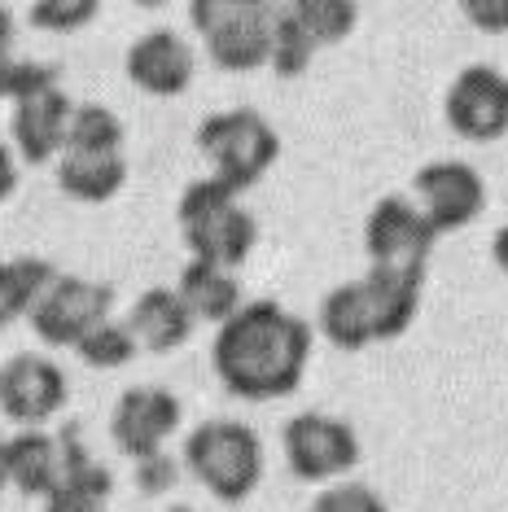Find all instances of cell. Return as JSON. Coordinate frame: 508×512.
I'll use <instances>...</instances> for the list:
<instances>
[{"label":"cell","instance_id":"44dd1931","mask_svg":"<svg viewBox=\"0 0 508 512\" xmlns=\"http://www.w3.org/2000/svg\"><path fill=\"white\" fill-rule=\"evenodd\" d=\"M110 495H114V473L88 456L71 464V469H62V482L44 499V512H101Z\"/></svg>","mask_w":508,"mask_h":512},{"label":"cell","instance_id":"9a60e30c","mask_svg":"<svg viewBox=\"0 0 508 512\" xmlns=\"http://www.w3.org/2000/svg\"><path fill=\"white\" fill-rule=\"evenodd\" d=\"M71 114H75V101L66 97L62 88H49V92H36V97H27V101H14L9 132H14L18 158L31 162V167H44V162L62 158L66 132H71Z\"/></svg>","mask_w":508,"mask_h":512},{"label":"cell","instance_id":"836d02e7","mask_svg":"<svg viewBox=\"0 0 508 512\" xmlns=\"http://www.w3.org/2000/svg\"><path fill=\"white\" fill-rule=\"evenodd\" d=\"M9 486V438H0V491Z\"/></svg>","mask_w":508,"mask_h":512},{"label":"cell","instance_id":"2e32d148","mask_svg":"<svg viewBox=\"0 0 508 512\" xmlns=\"http://www.w3.org/2000/svg\"><path fill=\"white\" fill-rule=\"evenodd\" d=\"M127 329H132L141 351L171 355L193 337L198 316H193L189 302H184L171 285H154V289H145V294L132 302V311H127Z\"/></svg>","mask_w":508,"mask_h":512},{"label":"cell","instance_id":"f546056e","mask_svg":"<svg viewBox=\"0 0 508 512\" xmlns=\"http://www.w3.org/2000/svg\"><path fill=\"white\" fill-rule=\"evenodd\" d=\"M460 9L478 31H491V36L508 31V0H465Z\"/></svg>","mask_w":508,"mask_h":512},{"label":"cell","instance_id":"cb8c5ba5","mask_svg":"<svg viewBox=\"0 0 508 512\" xmlns=\"http://www.w3.org/2000/svg\"><path fill=\"white\" fill-rule=\"evenodd\" d=\"M311 57H316V44H311V36L303 31V22H298V18L290 14V5H285L281 14H276L268 66L276 71V79H298V75H307Z\"/></svg>","mask_w":508,"mask_h":512},{"label":"cell","instance_id":"d6986e66","mask_svg":"<svg viewBox=\"0 0 508 512\" xmlns=\"http://www.w3.org/2000/svg\"><path fill=\"white\" fill-rule=\"evenodd\" d=\"M123 184H127L123 154H71V149H66V154L57 158V189L71 197V202L101 206V202H110Z\"/></svg>","mask_w":508,"mask_h":512},{"label":"cell","instance_id":"52a82bcc","mask_svg":"<svg viewBox=\"0 0 508 512\" xmlns=\"http://www.w3.org/2000/svg\"><path fill=\"white\" fill-rule=\"evenodd\" d=\"M434 241H438V232L408 197H381L364 219L368 267H381V272L425 281V263H430Z\"/></svg>","mask_w":508,"mask_h":512},{"label":"cell","instance_id":"603a6c76","mask_svg":"<svg viewBox=\"0 0 508 512\" xmlns=\"http://www.w3.org/2000/svg\"><path fill=\"white\" fill-rule=\"evenodd\" d=\"M290 14L303 22V31L316 49H329V44H342L355 31L360 5H351V0H294Z\"/></svg>","mask_w":508,"mask_h":512},{"label":"cell","instance_id":"4dcf8cb0","mask_svg":"<svg viewBox=\"0 0 508 512\" xmlns=\"http://www.w3.org/2000/svg\"><path fill=\"white\" fill-rule=\"evenodd\" d=\"M14 189H18V158L9 145H0V206L14 197Z\"/></svg>","mask_w":508,"mask_h":512},{"label":"cell","instance_id":"83f0119b","mask_svg":"<svg viewBox=\"0 0 508 512\" xmlns=\"http://www.w3.org/2000/svg\"><path fill=\"white\" fill-rule=\"evenodd\" d=\"M49 88H62L57 84V66H49V62H14L9 66V101H27V97L49 92Z\"/></svg>","mask_w":508,"mask_h":512},{"label":"cell","instance_id":"4316f807","mask_svg":"<svg viewBox=\"0 0 508 512\" xmlns=\"http://www.w3.org/2000/svg\"><path fill=\"white\" fill-rule=\"evenodd\" d=\"M311 512H390L373 486L364 482H333L311 499Z\"/></svg>","mask_w":508,"mask_h":512},{"label":"cell","instance_id":"7a4b0ae2","mask_svg":"<svg viewBox=\"0 0 508 512\" xmlns=\"http://www.w3.org/2000/svg\"><path fill=\"white\" fill-rule=\"evenodd\" d=\"M421 311V281L368 267L364 276L333 285L320 302V333L338 351H364L373 342H395Z\"/></svg>","mask_w":508,"mask_h":512},{"label":"cell","instance_id":"7402d4cb","mask_svg":"<svg viewBox=\"0 0 508 512\" xmlns=\"http://www.w3.org/2000/svg\"><path fill=\"white\" fill-rule=\"evenodd\" d=\"M66 149L71 154H123L119 114L110 106H101V101H79L71 114V132H66Z\"/></svg>","mask_w":508,"mask_h":512},{"label":"cell","instance_id":"5b68a950","mask_svg":"<svg viewBox=\"0 0 508 512\" xmlns=\"http://www.w3.org/2000/svg\"><path fill=\"white\" fill-rule=\"evenodd\" d=\"M184 469L219 504H241L263 477V442L241 421H202L184 438Z\"/></svg>","mask_w":508,"mask_h":512},{"label":"cell","instance_id":"30bf717a","mask_svg":"<svg viewBox=\"0 0 508 512\" xmlns=\"http://www.w3.org/2000/svg\"><path fill=\"white\" fill-rule=\"evenodd\" d=\"M184 421V403L163 386H132L110 412V438L127 460H149L167 451V438Z\"/></svg>","mask_w":508,"mask_h":512},{"label":"cell","instance_id":"5bb4252c","mask_svg":"<svg viewBox=\"0 0 508 512\" xmlns=\"http://www.w3.org/2000/svg\"><path fill=\"white\" fill-rule=\"evenodd\" d=\"M123 71L141 92L149 97H180L193 84V71H198V57H193L189 40L176 36L167 27L145 31L141 40H132V49L123 57Z\"/></svg>","mask_w":508,"mask_h":512},{"label":"cell","instance_id":"7c38bea8","mask_svg":"<svg viewBox=\"0 0 508 512\" xmlns=\"http://www.w3.org/2000/svg\"><path fill=\"white\" fill-rule=\"evenodd\" d=\"M412 193H417V211L430 219V228L443 237V232H460L469 228L473 219L487 206V184L469 167V162H425L412 180Z\"/></svg>","mask_w":508,"mask_h":512},{"label":"cell","instance_id":"484cf974","mask_svg":"<svg viewBox=\"0 0 508 512\" xmlns=\"http://www.w3.org/2000/svg\"><path fill=\"white\" fill-rule=\"evenodd\" d=\"M101 14L97 0H31L27 18L40 31H79Z\"/></svg>","mask_w":508,"mask_h":512},{"label":"cell","instance_id":"d6a6232c","mask_svg":"<svg viewBox=\"0 0 508 512\" xmlns=\"http://www.w3.org/2000/svg\"><path fill=\"white\" fill-rule=\"evenodd\" d=\"M9 44H14V14L9 5H0V57H9Z\"/></svg>","mask_w":508,"mask_h":512},{"label":"cell","instance_id":"ffe728a7","mask_svg":"<svg viewBox=\"0 0 508 512\" xmlns=\"http://www.w3.org/2000/svg\"><path fill=\"white\" fill-rule=\"evenodd\" d=\"M57 281V267L36 254L22 259H0V329H9L14 320H31L36 302L49 294V285Z\"/></svg>","mask_w":508,"mask_h":512},{"label":"cell","instance_id":"4fadbf2b","mask_svg":"<svg viewBox=\"0 0 508 512\" xmlns=\"http://www.w3.org/2000/svg\"><path fill=\"white\" fill-rule=\"evenodd\" d=\"M66 394V372L49 355H9L0 364V412L22 429H40L49 416L62 412Z\"/></svg>","mask_w":508,"mask_h":512},{"label":"cell","instance_id":"e575fe53","mask_svg":"<svg viewBox=\"0 0 508 512\" xmlns=\"http://www.w3.org/2000/svg\"><path fill=\"white\" fill-rule=\"evenodd\" d=\"M9 66H14V57H0V101L9 97Z\"/></svg>","mask_w":508,"mask_h":512},{"label":"cell","instance_id":"d4e9b609","mask_svg":"<svg viewBox=\"0 0 508 512\" xmlns=\"http://www.w3.org/2000/svg\"><path fill=\"white\" fill-rule=\"evenodd\" d=\"M136 337H132V329H127V320H106V324H97L84 342L75 346V355L84 359L88 368H123V364H132L136 359Z\"/></svg>","mask_w":508,"mask_h":512},{"label":"cell","instance_id":"1f68e13d","mask_svg":"<svg viewBox=\"0 0 508 512\" xmlns=\"http://www.w3.org/2000/svg\"><path fill=\"white\" fill-rule=\"evenodd\" d=\"M491 259H495V267H500V272L508 276V224L491 237Z\"/></svg>","mask_w":508,"mask_h":512},{"label":"cell","instance_id":"ba28073f","mask_svg":"<svg viewBox=\"0 0 508 512\" xmlns=\"http://www.w3.org/2000/svg\"><path fill=\"white\" fill-rule=\"evenodd\" d=\"M285 464L298 482H338L360 464L355 429L329 412H298L281 429Z\"/></svg>","mask_w":508,"mask_h":512},{"label":"cell","instance_id":"277c9868","mask_svg":"<svg viewBox=\"0 0 508 512\" xmlns=\"http://www.w3.org/2000/svg\"><path fill=\"white\" fill-rule=\"evenodd\" d=\"M193 141L211 158V176L233 193L254 189V184L272 171V162L281 158V136H276V127L250 106L206 114Z\"/></svg>","mask_w":508,"mask_h":512},{"label":"cell","instance_id":"3957f363","mask_svg":"<svg viewBox=\"0 0 508 512\" xmlns=\"http://www.w3.org/2000/svg\"><path fill=\"white\" fill-rule=\"evenodd\" d=\"M176 224L189 254L198 263H215L237 272L250 259L254 241H259V224L254 215L241 206V197L233 189H224L215 176L189 180L176 202Z\"/></svg>","mask_w":508,"mask_h":512},{"label":"cell","instance_id":"d590c367","mask_svg":"<svg viewBox=\"0 0 508 512\" xmlns=\"http://www.w3.org/2000/svg\"><path fill=\"white\" fill-rule=\"evenodd\" d=\"M167 512H198V508H167Z\"/></svg>","mask_w":508,"mask_h":512},{"label":"cell","instance_id":"8fae6325","mask_svg":"<svg viewBox=\"0 0 508 512\" xmlns=\"http://www.w3.org/2000/svg\"><path fill=\"white\" fill-rule=\"evenodd\" d=\"M443 114L460 141H500L508 132V75H500L495 66H465L447 88Z\"/></svg>","mask_w":508,"mask_h":512},{"label":"cell","instance_id":"8992f818","mask_svg":"<svg viewBox=\"0 0 508 512\" xmlns=\"http://www.w3.org/2000/svg\"><path fill=\"white\" fill-rule=\"evenodd\" d=\"M281 9L263 0H193L189 18L206 40V57L219 71H259L272 57V31Z\"/></svg>","mask_w":508,"mask_h":512},{"label":"cell","instance_id":"ac0fdd59","mask_svg":"<svg viewBox=\"0 0 508 512\" xmlns=\"http://www.w3.org/2000/svg\"><path fill=\"white\" fill-rule=\"evenodd\" d=\"M57 482H62V447H57V434L18 429L9 438V486L27 499H49Z\"/></svg>","mask_w":508,"mask_h":512},{"label":"cell","instance_id":"9c48e42d","mask_svg":"<svg viewBox=\"0 0 508 512\" xmlns=\"http://www.w3.org/2000/svg\"><path fill=\"white\" fill-rule=\"evenodd\" d=\"M110 307H114L110 285L88 281V276L57 272L49 294H44L36 302V311H31V333H36L44 346H71L75 351L97 324L110 320Z\"/></svg>","mask_w":508,"mask_h":512},{"label":"cell","instance_id":"6da1fadb","mask_svg":"<svg viewBox=\"0 0 508 512\" xmlns=\"http://www.w3.org/2000/svg\"><path fill=\"white\" fill-rule=\"evenodd\" d=\"M311 324L272 298H254L211 342V368L233 399L268 403L303 386Z\"/></svg>","mask_w":508,"mask_h":512},{"label":"cell","instance_id":"e0dca14e","mask_svg":"<svg viewBox=\"0 0 508 512\" xmlns=\"http://www.w3.org/2000/svg\"><path fill=\"white\" fill-rule=\"evenodd\" d=\"M176 294L189 302V311L198 316V324H215V329H224V324L246 307V302H241L237 272L215 267V263H198V259L184 263V272L176 281Z\"/></svg>","mask_w":508,"mask_h":512},{"label":"cell","instance_id":"f1b7e54d","mask_svg":"<svg viewBox=\"0 0 508 512\" xmlns=\"http://www.w3.org/2000/svg\"><path fill=\"white\" fill-rule=\"evenodd\" d=\"M176 482H180V460L167 456V451H158V456H149V460H136V491L141 495H163Z\"/></svg>","mask_w":508,"mask_h":512}]
</instances>
